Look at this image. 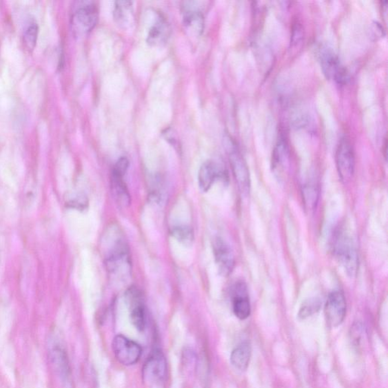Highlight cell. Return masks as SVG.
<instances>
[{"label": "cell", "mask_w": 388, "mask_h": 388, "mask_svg": "<svg viewBox=\"0 0 388 388\" xmlns=\"http://www.w3.org/2000/svg\"><path fill=\"white\" fill-rule=\"evenodd\" d=\"M98 19L96 6L91 2H81L76 7L71 19L72 32L75 36H83L92 30Z\"/></svg>", "instance_id": "6da1fadb"}, {"label": "cell", "mask_w": 388, "mask_h": 388, "mask_svg": "<svg viewBox=\"0 0 388 388\" xmlns=\"http://www.w3.org/2000/svg\"><path fill=\"white\" fill-rule=\"evenodd\" d=\"M334 253L347 275L355 276L358 271L359 260L351 239L345 235H340L334 245Z\"/></svg>", "instance_id": "7a4b0ae2"}, {"label": "cell", "mask_w": 388, "mask_h": 388, "mask_svg": "<svg viewBox=\"0 0 388 388\" xmlns=\"http://www.w3.org/2000/svg\"><path fill=\"white\" fill-rule=\"evenodd\" d=\"M112 346L117 360L124 366H132L141 359V347L121 334L114 338Z\"/></svg>", "instance_id": "3957f363"}, {"label": "cell", "mask_w": 388, "mask_h": 388, "mask_svg": "<svg viewBox=\"0 0 388 388\" xmlns=\"http://www.w3.org/2000/svg\"><path fill=\"white\" fill-rule=\"evenodd\" d=\"M229 151L230 163L233 174L240 191L243 194H248L250 190V176L248 166L245 159L240 154L229 138L225 139Z\"/></svg>", "instance_id": "277c9868"}, {"label": "cell", "mask_w": 388, "mask_h": 388, "mask_svg": "<svg viewBox=\"0 0 388 388\" xmlns=\"http://www.w3.org/2000/svg\"><path fill=\"white\" fill-rule=\"evenodd\" d=\"M322 70L327 79L332 80L338 83H345L348 80L346 68L342 65L338 57L332 50L323 48L319 52Z\"/></svg>", "instance_id": "5b68a950"}, {"label": "cell", "mask_w": 388, "mask_h": 388, "mask_svg": "<svg viewBox=\"0 0 388 388\" xmlns=\"http://www.w3.org/2000/svg\"><path fill=\"white\" fill-rule=\"evenodd\" d=\"M336 164L339 176L344 183L353 178L355 170V156L353 147L346 139L340 141L336 152Z\"/></svg>", "instance_id": "8992f818"}, {"label": "cell", "mask_w": 388, "mask_h": 388, "mask_svg": "<svg viewBox=\"0 0 388 388\" xmlns=\"http://www.w3.org/2000/svg\"><path fill=\"white\" fill-rule=\"evenodd\" d=\"M347 314V303L343 293L333 292L329 296L325 306L327 323L331 328H336L343 323Z\"/></svg>", "instance_id": "52a82bcc"}, {"label": "cell", "mask_w": 388, "mask_h": 388, "mask_svg": "<svg viewBox=\"0 0 388 388\" xmlns=\"http://www.w3.org/2000/svg\"><path fill=\"white\" fill-rule=\"evenodd\" d=\"M167 364L164 355L161 351L151 354L143 368V378L148 383L163 381L166 376Z\"/></svg>", "instance_id": "ba28073f"}, {"label": "cell", "mask_w": 388, "mask_h": 388, "mask_svg": "<svg viewBox=\"0 0 388 388\" xmlns=\"http://www.w3.org/2000/svg\"><path fill=\"white\" fill-rule=\"evenodd\" d=\"M213 253L221 275L227 277L234 268V256L228 243L221 238H216L212 243Z\"/></svg>", "instance_id": "9c48e42d"}, {"label": "cell", "mask_w": 388, "mask_h": 388, "mask_svg": "<svg viewBox=\"0 0 388 388\" xmlns=\"http://www.w3.org/2000/svg\"><path fill=\"white\" fill-rule=\"evenodd\" d=\"M233 311L241 320H245L251 313V307L247 286L240 283L234 286L233 292Z\"/></svg>", "instance_id": "30bf717a"}, {"label": "cell", "mask_w": 388, "mask_h": 388, "mask_svg": "<svg viewBox=\"0 0 388 388\" xmlns=\"http://www.w3.org/2000/svg\"><path fill=\"white\" fill-rule=\"evenodd\" d=\"M225 172L213 161H207L202 165L198 174L199 186L203 192H207L216 179L224 178Z\"/></svg>", "instance_id": "8fae6325"}, {"label": "cell", "mask_w": 388, "mask_h": 388, "mask_svg": "<svg viewBox=\"0 0 388 388\" xmlns=\"http://www.w3.org/2000/svg\"><path fill=\"white\" fill-rule=\"evenodd\" d=\"M51 359L61 379L68 385L70 382L71 371L65 351L56 345L51 351Z\"/></svg>", "instance_id": "7c38bea8"}, {"label": "cell", "mask_w": 388, "mask_h": 388, "mask_svg": "<svg viewBox=\"0 0 388 388\" xmlns=\"http://www.w3.org/2000/svg\"><path fill=\"white\" fill-rule=\"evenodd\" d=\"M170 35V28L167 22L159 19L155 24L150 28L147 35V42L153 45H161L168 41Z\"/></svg>", "instance_id": "4fadbf2b"}, {"label": "cell", "mask_w": 388, "mask_h": 388, "mask_svg": "<svg viewBox=\"0 0 388 388\" xmlns=\"http://www.w3.org/2000/svg\"><path fill=\"white\" fill-rule=\"evenodd\" d=\"M251 347L247 342H243L236 347L231 354V363L236 369L245 371L249 363Z\"/></svg>", "instance_id": "5bb4252c"}, {"label": "cell", "mask_w": 388, "mask_h": 388, "mask_svg": "<svg viewBox=\"0 0 388 388\" xmlns=\"http://www.w3.org/2000/svg\"><path fill=\"white\" fill-rule=\"evenodd\" d=\"M184 23L185 27L196 35H201L204 29V18L198 10L188 9L185 11Z\"/></svg>", "instance_id": "9a60e30c"}, {"label": "cell", "mask_w": 388, "mask_h": 388, "mask_svg": "<svg viewBox=\"0 0 388 388\" xmlns=\"http://www.w3.org/2000/svg\"><path fill=\"white\" fill-rule=\"evenodd\" d=\"M114 17L120 25L125 27L131 24L133 19L132 3L130 1L116 2Z\"/></svg>", "instance_id": "2e32d148"}, {"label": "cell", "mask_w": 388, "mask_h": 388, "mask_svg": "<svg viewBox=\"0 0 388 388\" xmlns=\"http://www.w3.org/2000/svg\"><path fill=\"white\" fill-rule=\"evenodd\" d=\"M112 192L119 204L128 205L131 203V196L129 195L123 178L114 176L112 178Z\"/></svg>", "instance_id": "e0dca14e"}, {"label": "cell", "mask_w": 388, "mask_h": 388, "mask_svg": "<svg viewBox=\"0 0 388 388\" xmlns=\"http://www.w3.org/2000/svg\"><path fill=\"white\" fill-rule=\"evenodd\" d=\"M288 159V150L287 144L283 140H280L274 151L272 157L273 168L278 172H283Z\"/></svg>", "instance_id": "ac0fdd59"}, {"label": "cell", "mask_w": 388, "mask_h": 388, "mask_svg": "<svg viewBox=\"0 0 388 388\" xmlns=\"http://www.w3.org/2000/svg\"><path fill=\"white\" fill-rule=\"evenodd\" d=\"M171 234L174 239L185 247L193 245L194 234L192 228L187 225L174 226L172 228Z\"/></svg>", "instance_id": "d6986e66"}, {"label": "cell", "mask_w": 388, "mask_h": 388, "mask_svg": "<svg viewBox=\"0 0 388 388\" xmlns=\"http://www.w3.org/2000/svg\"><path fill=\"white\" fill-rule=\"evenodd\" d=\"M129 308H130L132 323L136 329L143 331L146 325L145 309H144L143 303Z\"/></svg>", "instance_id": "ffe728a7"}, {"label": "cell", "mask_w": 388, "mask_h": 388, "mask_svg": "<svg viewBox=\"0 0 388 388\" xmlns=\"http://www.w3.org/2000/svg\"><path fill=\"white\" fill-rule=\"evenodd\" d=\"M318 199V189L313 185H307L303 188V200L307 210L312 212L316 208Z\"/></svg>", "instance_id": "44dd1931"}, {"label": "cell", "mask_w": 388, "mask_h": 388, "mask_svg": "<svg viewBox=\"0 0 388 388\" xmlns=\"http://www.w3.org/2000/svg\"><path fill=\"white\" fill-rule=\"evenodd\" d=\"M321 308V302L317 298H311L303 303L300 309L298 316L301 319H306L310 317Z\"/></svg>", "instance_id": "7402d4cb"}, {"label": "cell", "mask_w": 388, "mask_h": 388, "mask_svg": "<svg viewBox=\"0 0 388 388\" xmlns=\"http://www.w3.org/2000/svg\"><path fill=\"white\" fill-rule=\"evenodd\" d=\"M38 33H39V28H38L37 23L30 22L24 34V43L25 48L30 52L33 51L36 47Z\"/></svg>", "instance_id": "603a6c76"}, {"label": "cell", "mask_w": 388, "mask_h": 388, "mask_svg": "<svg viewBox=\"0 0 388 388\" xmlns=\"http://www.w3.org/2000/svg\"><path fill=\"white\" fill-rule=\"evenodd\" d=\"M129 162L125 157H121L119 159L118 162L114 166L112 174L123 178L127 171Z\"/></svg>", "instance_id": "cb8c5ba5"}]
</instances>
